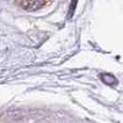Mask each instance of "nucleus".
<instances>
[{"instance_id":"1","label":"nucleus","mask_w":123,"mask_h":123,"mask_svg":"<svg viewBox=\"0 0 123 123\" xmlns=\"http://www.w3.org/2000/svg\"><path fill=\"white\" fill-rule=\"evenodd\" d=\"M16 1L27 11H36V10L44 7L48 3H50V0H16Z\"/></svg>"}]
</instances>
